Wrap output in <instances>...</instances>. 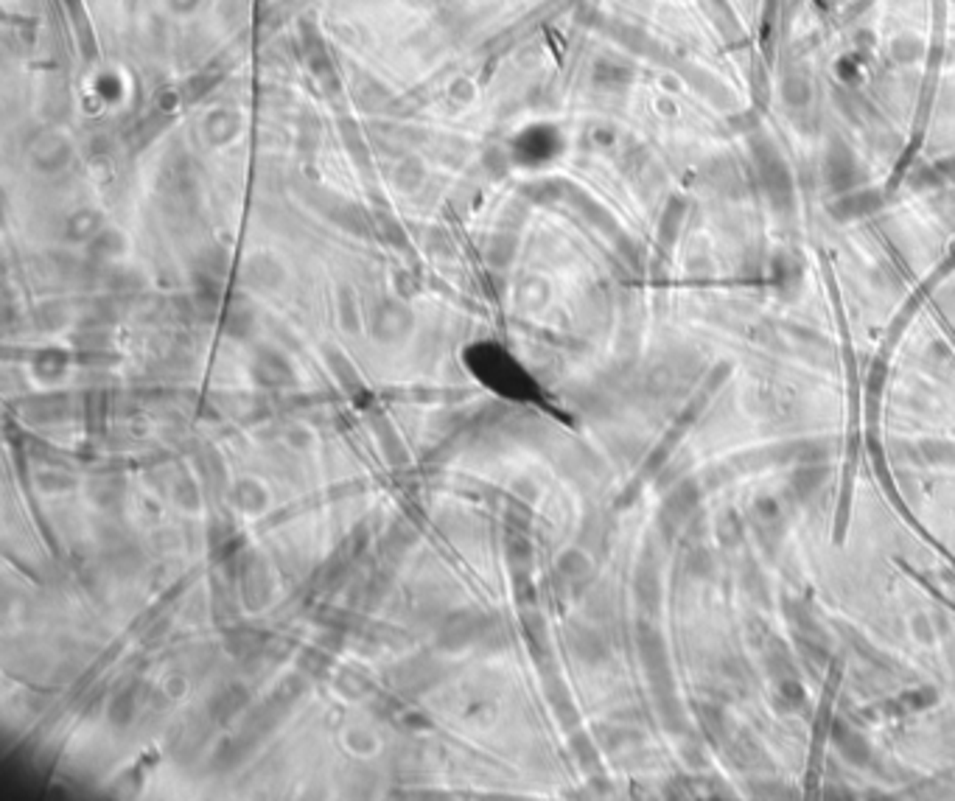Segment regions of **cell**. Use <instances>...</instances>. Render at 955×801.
Returning <instances> with one entry per match:
<instances>
[{"mask_svg":"<svg viewBox=\"0 0 955 801\" xmlns=\"http://www.w3.org/2000/svg\"><path fill=\"white\" fill-rule=\"evenodd\" d=\"M490 625V617L476 611V608H460V611H446L437 622L434 642L443 653H463L471 644H480Z\"/></svg>","mask_w":955,"mask_h":801,"instance_id":"cell-1","label":"cell"},{"mask_svg":"<svg viewBox=\"0 0 955 801\" xmlns=\"http://www.w3.org/2000/svg\"><path fill=\"white\" fill-rule=\"evenodd\" d=\"M239 595L247 611H263L272 600L270 571L258 552H244L239 566Z\"/></svg>","mask_w":955,"mask_h":801,"instance_id":"cell-2","label":"cell"},{"mask_svg":"<svg viewBox=\"0 0 955 801\" xmlns=\"http://www.w3.org/2000/svg\"><path fill=\"white\" fill-rule=\"evenodd\" d=\"M393 676H395V686L404 695H424V692L432 690L434 684L443 681L446 670H443V664L437 659L417 656V659L401 661L393 670Z\"/></svg>","mask_w":955,"mask_h":801,"instance_id":"cell-3","label":"cell"},{"mask_svg":"<svg viewBox=\"0 0 955 801\" xmlns=\"http://www.w3.org/2000/svg\"><path fill=\"white\" fill-rule=\"evenodd\" d=\"M247 707H250V690L241 681H227L207 700V717L224 726V723L236 720Z\"/></svg>","mask_w":955,"mask_h":801,"instance_id":"cell-4","label":"cell"},{"mask_svg":"<svg viewBox=\"0 0 955 801\" xmlns=\"http://www.w3.org/2000/svg\"><path fill=\"white\" fill-rule=\"evenodd\" d=\"M566 644L583 664H603L611 656L608 639L600 631H595V627L580 625V622H571L566 627Z\"/></svg>","mask_w":955,"mask_h":801,"instance_id":"cell-5","label":"cell"},{"mask_svg":"<svg viewBox=\"0 0 955 801\" xmlns=\"http://www.w3.org/2000/svg\"><path fill=\"white\" fill-rule=\"evenodd\" d=\"M68 407H70L68 395L48 392V395L26 398V404H20V415L31 424H53V421L68 417Z\"/></svg>","mask_w":955,"mask_h":801,"instance_id":"cell-6","label":"cell"},{"mask_svg":"<svg viewBox=\"0 0 955 801\" xmlns=\"http://www.w3.org/2000/svg\"><path fill=\"white\" fill-rule=\"evenodd\" d=\"M286 715H289V709L280 707L275 698H266L263 703H258V707L250 709V715H247L244 726H241V734H247L253 742H258V740H263L266 734H270Z\"/></svg>","mask_w":955,"mask_h":801,"instance_id":"cell-7","label":"cell"},{"mask_svg":"<svg viewBox=\"0 0 955 801\" xmlns=\"http://www.w3.org/2000/svg\"><path fill=\"white\" fill-rule=\"evenodd\" d=\"M695 505H698V488H695V482L686 480V482L676 485L673 493L667 496L664 505H661V519H664V524L670 527V530H676L678 524H684L686 519L692 516Z\"/></svg>","mask_w":955,"mask_h":801,"instance_id":"cell-8","label":"cell"},{"mask_svg":"<svg viewBox=\"0 0 955 801\" xmlns=\"http://www.w3.org/2000/svg\"><path fill=\"white\" fill-rule=\"evenodd\" d=\"M253 376H255V381H258V384H263V387H289V384H295V373H292V368H289V361H286L283 356H278V353H261L258 356V361H255V368H253Z\"/></svg>","mask_w":955,"mask_h":801,"instance_id":"cell-9","label":"cell"},{"mask_svg":"<svg viewBox=\"0 0 955 801\" xmlns=\"http://www.w3.org/2000/svg\"><path fill=\"white\" fill-rule=\"evenodd\" d=\"M138 700H141V690L138 684H124L121 690L112 695L109 707H107V720L116 729H126L132 726V720L138 715Z\"/></svg>","mask_w":955,"mask_h":801,"instance_id":"cell-10","label":"cell"},{"mask_svg":"<svg viewBox=\"0 0 955 801\" xmlns=\"http://www.w3.org/2000/svg\"><path fill=\"white\" fill-rule=\"evenodd\" d=\"M224 647L236 659H258L266 653L270 642H266V636H261V631H255V627H233V631H227V636H224Z\"/></svg>","mask_w":955,"mask_h":801,"instance_id":"cell-11","label":"cell"},{"mask_svg":"<svg viewBox=\"0 0 955 801\" xmlns=\"http://www.w3.org/2000/svg\"><path fill=\"white\" fill-rule=\"evenodd\" d=\"M143 566V552L132 541H118L107 546V571L116 578H129Z\"/></svg>","mask_w":955,"mask_h":801,"instance_id":"cell-12","label":"cell"},{"mask_svg":"<svg viewBox=\"0 0 955 801\" xmlns=\"http://www.w3.org/2000/svg\"><path fill=\"white\" fill-rule=\"evenodd\" d=\"M255 746V742L247 737V734H239V737H227L222 740L214 756H210V765H214L216 771H233L239 768L241 762L247 759V754H250V748Z\"/></svg>","mask_w":955,"mask_h":801,"instance_id":"cell-13","label":"cell"},{"mask_svg":"<svg viewBox=\"0 0 955 801\" xmlns=\"http://www.w3.org/2000/svg\"><path fill=\"white\" fill-rule=\"evenodd\" d=\"M373 434L376 441L381 446V451H384L387 463L401 468L407 463V449H404V441H401V434L395 432V426L387 421V417H373Z\"/></svg>","mask_w":955,"mask_h":801,"instance_id":"cell-14","label":"cell"},{"mask_svg":"<svg viewBox=\"0 0 955 801\" xmlns=\"http://www.w3.org/2000/svg\"><path fill=\"white\" fill-rule=\"evenodd\" d=\"M334 690L345 700H361L373 692V678L356 670V667H342V670L334 673Z\"/></svg>","mask_w":955,"mask_h":801,"instance_id":"cell-15","label":"cell"},{"mask_svg":"<svg viewBox=\"0 0 955 801\" xmlns=\"http://www.w3.org/2000/svg\"><path fill=\"white\" fill-rule=\"evenodd\" d=\"M126 493V480L121 473H101L90 482V499L99 507H112L124 499Z\"/></svg>","mask_w":955,"mask_h":801,"instance_id":"cell-16","label":"cell"},{"mask_svg":"<svg viewBox=\"0 0 955 801\" xmlns=\"http://www.w3.org/2000/svg\"><path fill=\"white\" fill-rule=\"evenodd\" d=\"M415 541H417L415 527L409 522H395L387 530V536L381 538V552H384V558H390V561H401L412 549Z\"/></svg>","mask_w":955,"mask_h":801,"instance_id":"cell-17","label":"cell"},{"mask_svg":"<svg viewBox=\"0 0 955 801\" xmlns=\"http://www.w3.org/2000/svg\"><path fill=\"white\" fill-rule=\"evenodd\" d=\"M233 502L244 513H261V510H266V505H270V490H266L258 480H253V476H244V480H239L233 488Z\"/></svg>","mask_w":955,"mask_h":801,"instance_id":"cell-18","label":"cell"},{"mask_svg":"<svg viewBox=\"0 0 955 801\" xmlns=\"http://www.w3.org/2000/svg\"><path fill=\"white\" fill-rule=\"evenodd\" d=\"M558 575L571 583V586H580L591 578V561L583 549H566L561 552L558 558Z\"/></svg>","mask_w":955,"mask_h":801,"instance_id":"cell-19","label":"cell"},{"mask_svg":"<svg viewBox=\"0 0 955 801\" xmlns=\"http://www.w3.org/2000/svg\"><path fill=\"white\" fill-rule=\"evenodd\" d=\"M297 670L305 673L309 678H328L334 673V659H331V651H326V647H305V651H300L297 656Z\"/></svg>","mask_w":955,"mask_h":801,"instance_id":"cell-20","label":"cell"},{"mask_svg":"<svg viewBox=\"0 0 955 801\" xmlns=\"http://www.w3.org/2000/svg\"><path fill=\"white\" fill-rule=\"evenodd\" d=\"M835 740H838V748H840V754H844L849 762H854V765H863V762H869V742L861 737V734H857L854 729H849V726H840V723H838V726H835Z\"/></svg>","mask_w":955,"mask_h":801,"instance_id":"cell-21","label":"cell"},{"mask_svg":"<svg viewBox=\"0 0 955 801\" xmlns=\"http://www.w3.org/2000/svg\"><path fill=\"white\" fill-rule=\"evenodd\" d=\"M505 561L513 569V575H522V571L530 569L532 544L527 541V536H522V532H510L507 541H505Z\"/></svg>","mask_w":955,"mask_h":801,"instance_id":"cell-22","label":"cell"},{"mask_svg":"<svg viewBox=\"0 0 955 801\" xmlns=\"http://www.w3.org/2000/svg\"><path fill=\"white\" fill-rule=\"evenodd\" d=\"M634 591H636V600L642 608H656L659 603V578H656V569L651 566H639L636 571V580H634Z\"/></svg>","mask_w":955,"mask_h":801,"instance_id":"cell-23","label":"cell"},{"mask_svg":"<svg viewBox=\"0 0 955 801\" xmlns=\"http://www.w3.org/2000/svg\"><path fill=\"white\" fill-rule=\"evenodd\" d=\"M305 690H309V681H305V673H295V676H286V678H280V684L275 686L270 698H275V700L280 703V707L292 709V703H297V700L305 695Z\"/></svg>","mask_w":955,"mask_h":801,"instance_id":"cell-24","label":"cell"},{"mask_svg":"<svg viewBox=\"0 0 955 801\" xmlns=\"http://www.w3.org/2000/svg\"><path fill=\"white\" fill-rule=\"evenodd\" d=\"M174 502L182 510H197L202 505V488H199V482L194 480V476H188V473L177 476V480H174Z\"/></svg>","mask_w":955,"mask_h":801,"instance_id":"cell-25","label":"cell"},{"mask_svg":"<svg viewBox=\"0 0 955 801\" xmlns=\"http://www.w3.org/2000/svg\"><path fill=\"white\" fill-rule=\"evenodd\" d=\"M571 751H575V759L580 762V768L595 773L600 768V754H597V746L591 742L588 734H571Z\"/></svg>","mask_w":955,"mask_h":801,"instance_id":"cell-26","label":"cell"},{"mask_svg":"<svg viewBox=\"0 0 955 801\" xmlns=\"http://www.w3.org/2000/svg\"><path fill=\"white\" fill-rule=\"evenodd\" d=\"M328 365H331V373L336 376V381H339V384L345 387V390H359V387H361V384H359V373L353 370V365H351V361L342 356V353L328 351Z\"/></svg>","mask_w":955,"mask_h":801,"instance_id":"cell-27","label":"cell"},{"mask_svg":"<svg viewBox=\"0 0 955 801\" xmlns=\"http://www.w3.org/2000/svg\"><path fill=\"white\" fill-rule=\"evenodd\" d=\"M36 485H40V490H45V493H68L76 485V480L68 471H40Z\"/></svg>","mask_w":955,"mask_h":801,"instance_id":"cell-28","label":"cell"},{"mask_svg":"<svg viewBox=\"0 0 955 801\" xmlns=\"http://www.w3.org/2000/svg\"><path fill=\"white\" fill-rule=\"evenodd\" d=\"M821 480H824V468H801V471H796V476H793V482H790V488L801 496V499H807V496L821 485Z\"/></svg>","mask_w":955,"mask_h":801,"instance_id":"cell-29","label":"cell"},{"mask_svg":"<svg viewBox=\"0 0 955 801\" xmlns=\"http://www.w3.org/2000/svg\"><path fill=\"white\" fill-rule=\"evenodd\" d=\"M345 742L351 746V751L356 754H373L378 748V737L373 729H365V726H353L345 737Z\"/></svg>","mask_w":955,"mask_h":801,"instance_id":"cell-30","label":"cell"},{"mask_svg":"<svg viewBox=\"0 0 955 801\" xmlns=\"http://www.w3.org/2000/svg\"><path fill=\"white\" fill-rule=\"evenodd\" d=\"M552 712H555V717L561 720L563 729H575L580 723V712L575 707V700H571V695H563L558 700H552Z\"/></svg>","mask_w":955,"mask_h":801,"instance_id":"cell-31","label":"cell"},{"mask_svg":"<svg viewBox=\"0 0 955 801\" xmlns=\"http://www.w3.org/2000/svg\"><path fill=\"white\" fill-rule=\"evenodd\" d=\"M185 690H188V681H185V676H182V673H171V676L166 678L163 692H166L171 700H180V698L185 695Z\"/></svg>","mask_w":955,"mask_h":801,"instance_id":"cell-32","label":"cell"},{"mask_svg":"<svg viewBox=\"0 0 955 801\" xmlns=\"http://www.w3.org/2000/svg\"><path fill=\"white\" fill-rule=\"evenodd\" d=\"M286 443H289L292 449H297V451H305L312 446V432L303 429V426H292L289 432H286Z\"/></svg>","mask_w":955,"mask_h":801,"instance_id":"cell-33","label":"cell"},{"mask_svg":"<svg viewBox=\"0 0 955 801\" xmlns=\"http://www.w3.org/2000/svg\"><path fill=\"white\" fill-rule=\"evenodd\" d=\"M253 266H255V275H258V280H263V283H272V280H275V275H278V270H275V266H272L270 261H255Z\"/></svg>","mask_w":955,"mask_h":801,"instance_id":"cell-34","label":"cell"},{"mask_svg":"<svg viewBox=\"0 0 955 801\" xmlns=\"http://www.w3.org/2000/svg\"><path fill=\"white\" fill-rule=\"evenodd\" d=\"M513 493H515V496H519V499H536V493H538V488H536V485H532L530 480H519V482H515V485H513Z\"/></svg>","mask_w":955,"mask_h":801,"instance_id":"cell-35","label":"cell"},{"mask_svg":"<svg viewBox=\"0 0 955 801\" xmlns=\"http://www.w3.org/2000/svg\"><path fill=\"white\" fill-rule=\"evenodd\" d=\"M404 720H407V726H409V729H415V732H420V729H429V717H424V715L407 712V715H404Z\"/></svg>","mask_w":955,"mask_h":801,"instance_id":"cell-36","label":"cell"},{"mask_svg":"<svg viewBox=\"0 0 955 801\" xmlns=\"http://www.w3.org/2000/svg\"><path fill=\"white\" fill-rule=\"evenodd\" d=\"M155 541H160V546H163V549H174V546L180 544V538H177V532H171V530H166V532H158V536H155Z\"/></svg>","mask_w":955,"mask_h":801,"instance_id":"cell-37","label":"cell"}]
</instances>
